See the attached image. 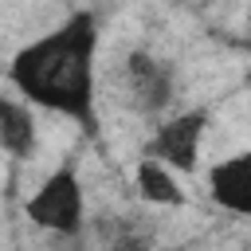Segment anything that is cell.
<instances>
[{
	"instance_id": "obj_2",
	"label": "cell",
	"mask_w": 251,
	"mask_h": 251,
	"mask_svg": "<svg viewBox=\"0 0 251 251\" xmlns=\"http://www.w3.org/2000/svg\"><path fill=\"white\" fill-rule=\"evenodd\" d=\"M24 212L39 231H51L59 239H75L86 224V196H82V180H78L75 165H59L27 196Z\"/></svg>"
},
{
	"instance_id": "obj_4",
	"label": "cell",
	"mask_w": 251,
	"mask_h": 251,
	"mask_svg": "<svg viewBox=\"0 0 251 251\" xmlns=\"http://www.w3.org/2000/svg\"><path fill=\"white\" fill-rule=\"evenodd\" d=\"M208 129V110H184L157 126V133L145 145V157H157L173 173H192L200 157V141Z\"/></svg>"
},
{
	"instance_id": "obj_5",
	"label": "cell",
	"mask_w": 251,
	"mask_h": 251,
	"mask_svg": "<svg viewBox=\"0 0 251 251\" xmlns=\"http://www.w3.org/2000/svg\"><path fill=\"white\" fill-rule=\"evenodd\" d=\"M208 196L224 212L251 220V149L235 153V157H224L208 169Z\"/></svg>"
},
{
	"instance_id": "obj_7",
	"label": "cell",
	"mask_w": 251,
	"mask_h": 251,
	"mask_svg": "<svg viewBox=\"0 0 251 251\" xmlns=\"http://www.w3.org/2000/svg\"><path fill=\"white\" fill-rule=\"evenodd\" d=\"M137 192H141L145 204H169V208H180L184 204V188L176 184L173 169L161 165L157 157H145V153L137 161Z\"/></svg>"
},
{
	"instance_id": "obj_1",
	"label": "cell",
	"mask_w": 251,
	"mask_h": 251,
	"mask_svg": "<svg viewBox=\"0 0 251 251\" xmlns=\"http://www.w3.org/2000/svg\"><path fill=\"white\" fill-rule=\"evenodd\" d=\"M94 55H98V16L71 12L59 27L20 47L8 63V82L24 94L27 106H43L82 126L86 137H98L94 110Z\"/></svg>"
},
{
	"instance_id": "obj_3",
	"label": "cell",
	"mask_w": 251,
	"mask_h": 251,
	"mask_svg": "<svg viewBox=\"0 0 251 251\" xmlns=\"http://www.w3.org/2000/svg\"><path fill=\"white\" fill-rule=\"evenodd\" d=\"M118 86H122V98L133 114H161L169 102H173V90H176V71L173 63L149 55V51H129L122 59V71H118Z\"/></svg>"
},
{
	"instance_id": "obj_8",
	"label": "cell",
	"mask_w": 251,
	"mask_h": 251,
	"mask_svg": "<svg viewBox=\"0 0 251 251\" xmlns=\"http://www.w3.org/2000/svg\"><path fill=\"white\" fill-rule=\"evenodd\" d=\"M110 251H149V247H110Z\"/></svg>"
},
{
	"instance_id": "obj_6",
	"label": "cell",
	"mask_w": 251,
	"mask_h": 251,
	"mask_svg": "<svg viewBox=\"0 0 251 251\" xmlns=\"http://www.w3.org/2000/svg\"><path fill=\"white\" fill-rule=\"evenodd\" d=\"M35 145H39V126H35L31 106L0 94V149L27 161L35 153Z\"/></svg>"
}]
</instances>
